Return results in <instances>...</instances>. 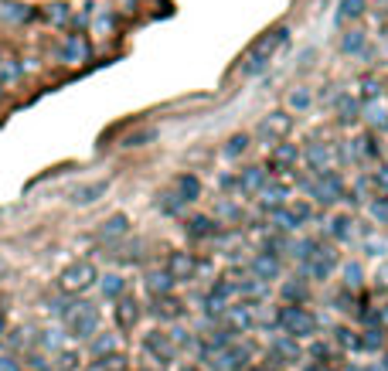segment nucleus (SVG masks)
<instances>
[{
	"label": "nucleus",
	"instance_id": "f257e3e1",
	"mask_svg": "<svg viewBox=\"0 0 388 371\" xmlns=\"http://www.w3.org/2000/svg\"><path fill=\"white\" fill-rule=\"evenodd\" d=\"M287 41H290V31H287V27H273V31H266V34L252 45V51H249V58H245V75H259V72L269 65V58H273Z\"/></svg>",
	"mask_w": 388,
	"mask_h": 371
},
{
	"label": "nucleus",
	"instance_id": "f03ea898",
	"mask_svg": "<svg viewBox=\"0 0 388 371\" xmlns=\"http://www.w3.org/2000/svg\"><path fill=\"white\" fill-rule=\"evenodd\" d=\"M65 324H69V334H72V337H93L99 327L96 307H89V303L69 307V310H65Z\"/></svg>",
	"mask_w": 388,
	"mask_h": 371
},
{
	"label": "nucleus",
	"instance_id": "7ed1b4c3",
	"mask_svg": "<svg viewBox=\"0 0 388 371\" xmlns=\"http://www.w3.org/2000/svg\"><path fill=\"white\" fill-rule=\"evenodd\" d=\"M96 283V266L93 263H72V266H65L62 270V276H58V286L65 289V293H82V289H89Z\"/></svg>",
	"mask_w": 388,
	"mask_h": 371
},
{
	"label": "nucleus",
	"instance_id": "20e7f679",
	"mask_svg": "<svg viewBox=\"0 0 388 371\" xmlns=\"http://www.w3.org/2000/svg\"><path fill=\"white\" fill-rule=\"evenodd\" d=\"M306 191L317 198V201H324V204H330V201H337V198H344V181L337 178V174H330V171H324V174H313V181H306Z\"/></svg>",
	"mask_w": 388,
	"mask_h": 371
},
{
	"label": "nucleus",
	"instance_id": "39448f33",
	"mask_svg": "<svg viewBox=\"0 0 388 371\" xmlns=\"http://www.w3.org/2000/svg\"><path fill=\"white\" fill-rule=\"evenodd\" d=\"M293 116L290 112H269L263 123H259V136L263 140H273V143H283V136L290 133Z\"/></svg>",
	"mask_w": 388,
	"mask_h": 371
},
{
	"label": "nucleus",
	"instance_id": "423d86ee",
	"mask_svg": "<svg viewBox=\"0 0 388 371\" xmlns=\"http://www.w3.org/2000/svg\"><path fill=\"white\" fill-rule=\"evenodd\" d=\"M106 191H109V181H89V184H79L72 194H69V204H79V208L96 204Z\"/></svg>",
	"mask_w": 388,
	"mask_h": 371
},
{
	"label": "nucleus",
	"instance_id": "0eeeda50",
	"mask_svg": "<svg viewBox=\"0 0 388 371\" xmlns=\"http://www.w3.org/2000/svg\"><path fill=\"white\" fill-rule=\"evenodd\" d=\"M303 157H306V164H310V171H317V174H324V171H330V157H334V150L327 147V143H320V140H313L306 150H303Z\"/></svg>",
	"mask_w": 388,
	"mask_h": 371
},
{
	"label": "nucleus",
	"instance_id": "6e6552de",
	"mask_svg": "<svg viewBox=\"0 0 388 371\" xmlns=\"http://www.w3.org/2000/svg\"><path fill=\"white\" fill-rule=\"evenodd\" d=\"M361 116L368 119V126L385 130V126H388V99H385V95H378V99L365 102V106H361Z\"/></svg>",
	"mask_w": 388,
	"mask_h": 371
},
{
	"label": "nucleus",
	"instance_id": "1a4fd4ad",
	"mask_svg": "<svg viewBox=\"0 0 388 371\" xmlns=\"http://www.w3.org/2000/svg\"><path fill=\"white\" fill-rule=\"evenodd\" d=\"M174 194L188 204V201H197L201 198V181L194 178V174H181V178H174Z\"/></svg>",
	"mask_w": 388,
	"mask_h": 371
},
{
	"label": "nucleus",
	"instance_id": "9d476101",
	"mask_svg": "<svg viewBox=\"0 0 388 371\" xmlns=\"http://www.w3.org/2000/svg\"><path fill=\"white\" fill-rule=\"evenodd\" d=\"M130 232V218L126 215H109L106 222H102V228H99V235L109 242V239H123Z\"/></svg>",
	"mask_w": 388,
	"mask_h": 371
},
{
	"label": "nucleus",
	"instance_id": "9b49d317",
	"mask_svg": "<svg viewBox=\"0 0 388 371\" xmlns=\"http://www.w3.org/2000/svg\"><path fill=\"white\" fill-rule=\"evenodd\" d=\"M296 160H300V150H296L293 143H280V147L273 150V167H276V171H293Z\"/></svg>",
	"mask_w": 388,
	"mask_h": 371
},
{
	"label": "nucleus",
	"instance_id": "f8f14e48",
	"mask_svg": "<svg viewBox=\"0 0 388 371\" xmlns=\"http://www.w3.org/2000/svg\"><path fill=\"white\" fill-rule=\"evenodd\" d=\"M62 58L65 62H86L89 58V45H86V38H79V34H72L69 41H65V48H62Z\"/></svg>",
	"mask_w": 388,
	"mask_h": 371
},
{
	"label": "nucleus",
	"instance_id": "ddd939ff",
	"mask_svg": "<svg viewBox=\"0 0 388 371\" xmlns=\"http://www.w3.org/2000/svg\"><path fill=\"white\" fill-rule=\"evenodd\" d=\"M334 109H337V119H341V123H354V119L361 116V106H358L354 95H337Z\"/></svg>",
	"mask_w": 388,
	"mask_h": 371
},
{
	"label": "nucleus",
	"instance_id": "4468645a",
	"mask_svg": "<svg viewBox=\"0 0 388 371\" xmlns=\"http://www.w3.org/2000/svg\"><path fill=\"white\" fill-rule=\"evenodd\" d=\"M239 187L249 194V191H263L266 187V171L263 167H245L242 178H239Z\"/></svg>",
	"mask_w": 388,
	"mask_h": 371
},
{
	"label": "nucleus",
	"instance_id": "2eb2a0df",
	"mask_svg": "<svg viewBox=\"0 0 388 371\" xmlns=\"http://www.w3.org/2000/svg\"><path fill=\"white\" fill-rule=\"evenodd\" d=\"M136 320H140V310H136V303H133V300H119V307H116V324H119L123 331H130Z\"/></svg>",
	"mask_w": 388,
	"mask_h": 371
},
{
	"label": "nucleus",
	"instance_id": "dca6fc26",
	"mask_svg": "<svg viewBox=\"0 0 388 371\" xmlns=\"http://www.w3.org/2000/svg\"><path fill=\"white\" fill-rule=\"evenodd\" d=\"M368 3L365 0H337V21H358L365 17Z\"/></svg>",
	"mask_w": 388,
	"mask_h": 371
},
{
	"label": "nucleus",
	"instance_id": "f3484780",
	"mask_svg": "<svg viewBox=\"0 0 388 371\" xmlns=\"http://www.w3.org/2000/svg\"><path fill=\"white\" fill-rule=\"evenodd\" d=\"M245 150H249V136H245V133H235V136H228V140H225V147H221V154H225L228 160L242 157Z\"/></svg>",
	"mask_w": 388,
	"mask_h": 371
},
{
	"label": "nucleus",
	"instance_id": "a211bd4d",
	"mask_svg": "<svg viewBox=\"0 0 388 371\" xmlns=\"http://www.w3.org/2000/svg\"><path fill=\"white\" fill-rule=\"evenodd\" d=\"M361 48H365V31H358V27L344 31V38H341V51H344V55H354V51H361Z\"/></svg>",
	"mask_w": 388,
	"mask_h": 371
},
{
	"label": "nucleus",
	"instance_id": "6ab92c4d",
	"mask_svg": "<svg viewBox=\"0 0 388 371\" xmlns=\"http://www.w3.org/2000/svg\"><path fill=\"white\" fill-rule=\"evenodd\" d=\"M354 157H358V160H375V157H378L375 136H358V140H354Z\"/></svg>",
	"mask_w": 388,
	"mask_h": 371
},
{
	"label": "nucleus",
	"instance_id": "aec40b11",
	"mask_svg": "<svg viewBox=\"0 0 388 371\" xmlns=\"http://www.w3.org/2000/svg\"><path fill=\"white\" fill-rule=\"evenodd\" d=\"M211 232H215V222H211V218H204V215L188 218V235H194V239L201 235V239H204V235H211Z\"/></svg>",
	"mask_w": 388,
	"mask_h": 371
},
{
	"label": "nucleus",
	"instance_id": "412c9836",
	"mask_svg": "<svg viewBox=\"0 0 388 371\" xmlns=\"http://www.w3.org/2000/svg\"><path fill=\"white\" fill-rule=\"evenodd\" d=\"M191 270H194V259L191 256H184V252H174V259H171V273L174 276H191Z\"/></svg>",
	"mask_w": 388,
	"mask_h": 371
},
{
	"label": "nucleus",
	"instance_id": "4be33fe9",
	"mask_svg": "<svg viewBox=\"0 0 388 371\" xmlns=\"http://www.w3.org/2000/svg\"><path fill=\"white\" fill-rule=\"evenodd\" d=\"M259 198H263V204H283L287 187H283V184H266L263 191H259Z\"/></svg>",
	"mask_w": 388,
	"mask_h": 371
},
{
	"label": "nucleus",
	"instance_id": "5701e85b",
	"mask_svg": "<svg viewBox=\"0 0 388 371\" xmlns=\"http://www.w3.org/2000/svg\"><path fill=\"white\" fill-rule=\"evenodd\" d=\"M147 286H150L154 293H164V289L171 286V276H167V273H150V276H147Z\"/></svg>",
	"mask_w": 388,
	"mask_h": 371
},
{
	"label": "nucleus",
	"instance_id": "b1692460",
	"mask_svg": "<svg viewBox=\"0 0 388 371\" xmlns=\"http://www.w3.org/2000/svg\"><path fill=\"white\" fill-rule=\"evenodd\" d=\"M102 293H106V296H119V293H123V279H119V276H106V279H102Z\"/></svg>",
	"mask_w": 388,
	"mask_h": 371
},
{
	"label": "nucleus",
	"instance_id": "393cba45",
	"mask_svg": "<svg viewBox=\"0 0 388 371\" xmlns=\"http://www.w3.org/2000/svg\"><path fill=\"white\" fill-rule=\"evenodd\" d=\"M310 99H313V95H310V89H303V86H300V89L290 95L293 109H306V106H310Z\"/></svg>",
	"mask_w": 388,
	"mask_h": 371
},
{
	"label": "nucleus",
	"instance_id": "a878e982",
	"mask_svg": "<svg viewBox=\"0 0 388 371\" xmlns=\"http://www.w3.org/2000/svg\"><path fill=\"white\" fill-rule=\"evenodd\" d=\"M154 136H157L154 130H143V133H136V136H130V140H126V147H143V143H147V140H154Z\"/></svg>",
	"mask_w": 388,
	"mask_h": 371
},
{
	"label": "nucleus",
	"instance_id": "bb28decb",
	"mask_svg": "<svg viewBox=\"0 0 388 371\" xmlns=\"http://www.w3.org/2000/svg\"><path fill=\"white\" fill-rule=\"evenodd\" d=\"M348 225H351V218H344V215H341V218H334V222H330V232H334V235H348Z\"/></svg>",
	"mask_w": 388,
	"mask_h": 371
},
{
	"label": "nucleus",
	"instance_id": "cd10ccee",
	"mask_svg": "<svg viewBox=\"0 0 388 371\" xmlns=\"http://www.w3.org/2000/svg\"><path fill=\"white\" fill-rule=\"evenodd\" d=\"M375 184H378V191H382V198H388V167L375 174Z\"/></svg>",
	"mask_w": 388,
	"mask_h": 371
},
{
	"label": "nucleus",
	"instance_id": "c85d7f7f",
	"mask_svg": "<svg viewBox=\"0 0 388 371\" xmlns=\"http://www.w3.org/2000/svg\"><path fill=\"white\" fill-rule=\"evenodd\" d=\"M0 371H21L17 358H7V355H0Z\"/></svg>",
	"mask_w": 388,
	"mask_h": 371
},
{
	"label": "nucleus",
	"instance_id": "c756f323",
	"mask_svg": "<svg viewBox=\"0 0 388 371\" xmlns=\"http://www.w3.org/2000/svg\"><path fill=\"white\" fill-rule=\"evenodd\" d=\"M3 334H7V320H3V313H0V341H3Z\"/></svg>",
	"mask_w": 388,
	"mask_h": 371
}]
</instances>
